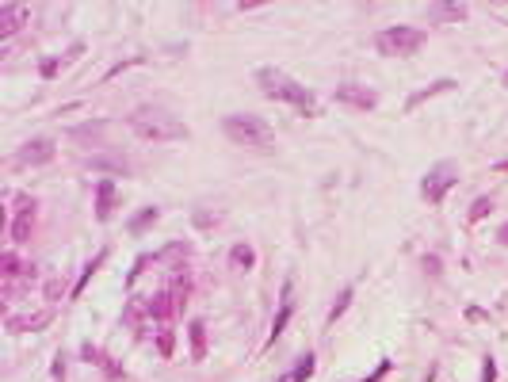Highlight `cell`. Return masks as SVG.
<instances>
[{"label":"cell","mask_w":508,"mask_h":382,"mask_svg":"<svg viewBox=\"0 0 508 382\" xmlns=\"http://www.w3.org/2000/svg\"><path fill=\"white\" fill-rule=\"evenodd\" d=\"M489 210H493V199H485V195L482 199H474V207H470V222H482Z\"/></svg>","instance_id":"25"},{"label":"cell","mask_w":508,"mask_h":382,"mask_svg":"<svg viewBox=\"0 0 508 382\" xmlns=\"http://www.w3.org/2000/svg\"><path fill=\"white\" fill-rule=\"evenodd\" d=\"M50 382H65V352L54 356V371H50Z\"/></svg>","instance_id":"26"},{"label":"cell","mask_w":508,"mask_h":382,"mask_svg":"<svg viewBox=\"0 0 508 382\" xmlns=\"http://www.w3.org/2000/svg\"><path fill=\"white\" fill-rule=\"evenodd\" d=\"M459 184V165H451V161H439L436 169H428L425 172V184H420V195L432 203V207H439L444 203V195L451 191Z\"/></svg>","instance_id":"5"},{"label":"cell","mask_w":508,"mask_h":382,"mask_svg":"<svg viewBox=\"0 0 508 382\" xmlns=\"http://www.w3.org/2000/svg\"><path fill=\"white\" fill-rule=\"evenodd\" d=\"M497 241H501V245H508V222H504L501 229H497Z\"/></svg>","instance_id":"30"},{"label":"cell","mask_w":508,"mask_h":382,"mask_svg":"<svg viewBox=\"0 0 508 382\" xmlns=\"http://www.w3.org/2000/svg\"><path fill=\"white\" fill-rule=\"evenodd\" d=\"M374 46L382 58H413L425 46V31L420 27H386V31H379Z\"/></svg>","instance_id":"4"},{"label":"cell","mask_w":508,"mask_h":382,"mask_svg":"<svg viewBox=\"0 0 508 382\" xmlns=\"http://www.w3.org/2000/svg\"><path fill=\"white\" fill-rule=\"evenodd\" d=\"M428 20H466V4H428Z\"/></svg>","instance_id":"18"},{"label":"cell","mask_w":508,"mask_h":382,"mask_svg":"<svg viewBox=\"0 0 508 382\" xmlns=\"http://www.w3.org/2000/svg\"><path fill=\"white\" fill-rule=\"evenodd\" d=\"M84 169H92V172H111V176H126V172H130V161H126V157H119V153H92V157H84Z\"/></svg>","instance_id":"9"},{"label":"cell","mask_w":508,"mask_h":382,"mask_svg":"<svg viewBox=\"0 0 508 382\" xmlns=\"http://www.w3.org/2000/svg\"><path fill=\"white\" fill-rule=\"evenodd\" d=\"M130 130H134L138 138H146V142H172V138H187V126L172 115V111L149 107V104L138 107L134 115H130Z\"/></svg>","instance_id":"2"},{"label":"cell","mask_w":508,"mask_h":382,"mask_svg":"<svg viewBox=\"0 0 508 382\" xmlns=\"http://www.w3.org/2000/svg\"><path fill=\"white\" fill-rule=\"evenodd\" d=\"M348 302H352V287H344V291H341V298H336V302H333V310H329V325H336V318H344Z\"/></svg>","instance_id":"23"},{"label":"cell","mask_w":508,"mask_h":382,"mask_svg":"<svg viewBox=\"0 0 508 382\" xmlns=\"http://www.w3.org/2000/svg\"><path fill=\"white\" fill-rule=\"evenodd\" d=\"M111 214H115V184L100 180L96 184V222H111Z\"/></svg>","instance_id":"14"},{"label":"cell","mask_w":508,"mask_h":382,"mask_svg":"<svg viewBox=\"0 0 508 382\" xmlns=\"http://www.w3.org/2000/svg\"><path fill=\"white\" fill-rule=\"evenodd\" d=\"M172 348H176V337H172L168 329H161V333H157V352L168 359V356H172Z\"/></svg>","instance_id":"24"},{"label":"cell","mask_w":508,"mask_h":382,"mask_svg":"<svg viewBox=\"0 0 508 382\" xmlns=\"http://www.w3.org/2000/svg\"><path fill=\"white\" fill-rule=\"evenodd\" d=\"M230 264L237 268V272H249V268L256 264V253H252V245H233V249H230Z\"/></svg>","instance_id":"20"},{"label":"cell","mask_w":508,"mask_h":382,"mask_svg":"<svg viewBox=\"0 0 508 382\" xmlns=\"http://www.w3.org/2000/svg\"><path fill=\"white\" fill-rule=\"evenodd\" d=\"M27 8L23 4H0V39H12L16 31L27 23Z\"/></svg>","instance_id":"11"},{"label":"cell","mask_w":508,"mask_h":382,"mask_svg":"<svg viewBox=\"0 0 508 382\" xmlns=\"http://www.w3.org/2000/svg\"><path fill=\"white\" fill-rule=\"evenodd\" d=\"M46 161H54V142L50 138H31L20 153H16V165H46Z\"/></svg>","instance_id":"7"},{"label":"cell","mask_w":508,"mask_h":382,"mask_svg":"<svg viewBox=\"0 0 508 382\" xmlns=\"http://www.w3.org/2000/svg\"><path fill=\"white\" fill-rule=\"evenodd\" d=\"M222 130H225L230 142H237L244 149H260V153H268V149L276 145V130H271L260 115H225Z\"/></svg>","instance_id":"3"},{"label":"cell","mask_w":508,"mask_h":382,"mask_svg":"<svg viewBox=\"0 0 508 382\" xmlns=\"http://www.w3.org/2000/svg\"><path fill=\"white\" fill-rule=\"evenodd\" d=\"M290 314H295V283H283V294H279V314H276V321H271V337H268V344H276L279 337H283Z\"/></svg>","instance_id":"10"},{"label":"cell","mask_w":508,"mask_h":382,"mask_svg":"<svg viewBox=\"0 0 508 382\" xmlns=\"http://www.w3.org/2000/svg\"><path fill=\"white\" fill-rule=\"evenodd\" d=\"M451 88H459L455 80L451 77H439V80H432L428 88H420V92H413L409 96V104H406V111H417L420 104H425V100H432V96H439V92H451Z\"/></svg>","instance_id":"15"},{"label":"cell","mask_w":508,"mask_h":382,"mask_svg":"<svg viewBox=\"0 0 508 382\" xmlns=\"http://www.w3.org/2000/svg\"><path fill=\"white\" fill-rule=\"evenodd\" d=\"M146 310H149V318H161V321H168V318L176 314V298L168 294V291H161V294H153V298H149V306H146Z\"/></svg>","instance_id":"16"},{"label":"cell","mask_w":508,"mask_h":382,"mask_svg":"<svg viewBox=\"0 0 508 382\" xmlns=\"http://www.w3.org/2000/svg\"><path fill=\"white\" fill-rule=\"evenodd\" d=\"M309 375H314V356H309V352H306V356H302V359H298V363H295V367H290V371H287V375H279L276 382H306Z\"/></svg>","instance_id":"17"},{"label":"cell","mask_w":508,"mask_h":382,"mask_svg":"<svg viewBox=\"0 0 508 382\" xmlns=\"http://www.w3.org/2000/svg\"><path fill=\"white\" fill-rule=\"evenodd\" d=\"M58 69H61V61H58V58L42 61V77H46V80H50V77H54V73H58Z\"/></svg>","instance_id":"28"},{"label":"cell","mask_w":508,"mask_h":382,"mask_svg":"<svg viewBox=\"0 0 508 382\" xmlns=\"http://www.w3.org/2000/svg\"><path fill=\"white\" fill-rule=\"evenodd\" d=\"M157 218H161V210H157V207H146L142 214H134V218H130V234H142V229L153 226Z\"/></svg>","instance_id":"22"},{"label":"cell","mask_w":508,"mask_h":382,"mask_svg":"<svg viewBox=\"0 0 508 382\" xmlns=\"http://www.w3.org/2000/svg\"><path fill=\"white\" fill-rule=\"evenodd\" d=\"M31 229H35V199H20V210H16V222H12V241L16 245H27L31 241Z\"/></svg>","instance_id":"8"},{"label":"cell","mask_w":508,"mask_h":382,"mask_svg":"<svg viewBox=\"0 0 508 382\" xmlns=\"http://www.w3.org/2000/svg\"><path fill=\"white\" fill-rule=\"evenodd\" d=\"M103 260H107V253H96V256H92V260H88V264H84V272H81V279H77V283H73V291H69L73 298H81V291H84V287H88V279H92V275H96V272H100V264H103Z\"/></svg>","instance_id":"19"},{"label":"cell","mask_w":508,"mask_h":382,"mask_svg":"<svg viewBox=\"0 0 508 382\" xmlns=\"http://www.w3.org/2000/svg\"><path fill=\"white\" fill-rule=\"evenodd\" d=\"M54 321V306H46L42 314H31V318H8V333H39Z\"/></svg>","instance_id":"13"},{"label":"cell","mask_w":508,"mask_h":382,"mask_svg":"<svg viewBox=\"0 0 508 382\" xmlns=\"http://www.w3.org/2000/svg\"><path fill=\"white\" fill-rule=\"evenodd\" d=\"M386 371H390V359H382V363H379V371H374V375H367L363 382H379L382 375H386Z\"/></svg>","instance_id":"29"},{"label":"cell","mask_w":508,"mask_h":382,"mask_svg":"<svg viewBox=\"0 0 508 382\" xmlns=\"http://www.w3.org/2000/svg\"><path fill=\"white\" fill-rule=\"evenodd\" d=\"M333 100L336 104H348V107H360V111H371L379 104V96H374L371 88H363V85H341L333 92Z\"/></svg>","instance_id":"6"},{"label":"cell","mask_w":508,"mask_h":382,"mask_svg":"<svg viewBox=\"0 0 508 382\" xmlns=\"http://www.w3.org/2000/svg\"><path fill=\"white\" fill-rule=\"evenodd\" d=\"M256 85H260V92H264L268 100H283V104H290V107L302 111L306 119L317 115L314 92H309L306 85H298L295 77H287L283 69H260V73H256Z\"/></svg>","instance_id":"1"},{"label":"cell","mask_w":508,"mask_h":382,"mask_svg":"<svg viewBox=\"0 0 508 382\" xmlns=\"http://www.w3.org/2000/svg\"><path fill=\"white\" fill-rule=\"evenodd\" d=\"M482 382H497V363H493V356H485V367H482Z\"/></svg>","instance_id":"27"},{"label":"cell","mask_w":508,"mask_h":382,"mask_svg":"<svg viewBox=\"0 0 508 382\" xmlns=\"http://www.w3.org/2000/svg\"><path fill=\"white\" fill-rule=\"evenodd\" d=\"M187 333H191V359L199 363L206 356V325L203 321H191V329H187Z\"/></svg>","instance_id":"21"},{"label":"cell","mask_w":508,"mask_h":382,"mask_svg":"<svg viewBox=\"0 0 508 382\" xmlns=\"http://www.w3.org/2000/svg\"><path fill=\"white\" fill-rule=\"evenodd\" d=\"M81 359H84V363H96V367H100L107 378H122V367H119V363L111 359L103 348H96V344H81Z\"/></svg>","instance_id":"12"}]
</instances>
